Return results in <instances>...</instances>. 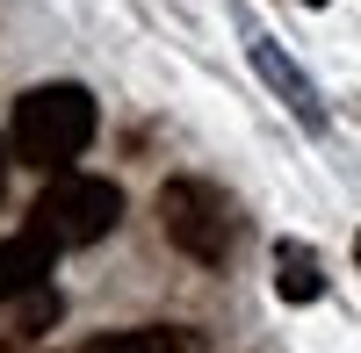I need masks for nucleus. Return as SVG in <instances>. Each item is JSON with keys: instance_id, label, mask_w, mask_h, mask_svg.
I'll list each match as a JSON object with an SVG mask.
<instances>
[{"instance_id": "f257e3e1", "label": "nucleus", "mask_w": 361, "mask_h": 353, "mask_svg": "<svg viewBox=\"0 0 361 353\" xmlns=\"http://www.w3.org/2000/svg\"><path fill=\"white\" fill-rule=\"evenodd\" d=\"M15 159L37 166V173H66L87 144H94V94L73 79H51V86H29V94L15 101Z\"/></svg>"}, {"instance_id": "f03ea898", "label": "nucleus", "mask_w": 361, "mask_h": 353, "mask_svg": "<svg viewBox=\"0 0 361 353\" xmlns=\"http://www.w3.org/2000/svg\"><path fill=\"white\" fill-rule=\"evenodd\" d=\"M116 224H123V188L102 181V173H58V181L37 195V210H29V231H37L51 252L102 245Z\"/></svg>"}, {"instance_id": "7ed1b4c3", "label": "nucleus", "mask_w": 361, "mask_h": 353, "mask_svg": "<svg viewBox=\"0 0 361 353\" xmlns=\"http://www.w3.org/2000/svg\"><path fill=\"white\" fill-rule=\"evenodd\" d=\"M159 231L195 267H224L231 245H238V210H231V195L209 188V181H166L159 188Z\"/></svg>"}, {"instance_id": "20e7f679", "label": "nucleus", "mask_w": 361, "mask_h": 353, "mask_svg": "<svg viewBox=\"0 0 361 353\" xmlns=\"http://www.w3.org/2000/svg\"><path fill=\"white\" fill-rule=\"evenodd\" d=\"M51 245L37 238V231H22V238H0V303H15V296H29L37 281H51Z\"/></svg>"}, {"instance_id": "39448f33", "label": "nucleus", "mask_w": 361, "mask_h": 353, "mask_svg": "<svg viewBox=\"0 0 361 353\" xmlns=\"http://www.w3.org/2000/svg\"><path fill=\"white\" fill-rule=\"evenodd\" d=\"M275 288H282L289 303H318V296H325L318 252H311V245H275Z\"/></svg>"}, {"instance_id": "423d86ee", "label": "nucleus", "mask_w": 361, "mask_h": 353, "mask_svg": "<svg viewBox=\"0 0 361 353\" xmlns=\"http://www.w3.org/2000/svg\"><path fill=\"white\" fill-rule=\"evenodd\" d=\"M94 353H202V339L188 325H137V332H116Z\"/></svg>"}, {"instance_id": "0eeeda50", "label": "nucleus", "mask_w": 361, "mask_h": 353, "mask_svg": "<svg viewBox=\"0 0 361 353\" xmlns=\"http://www.w3.org/2000/svg\"><path fill=\"white\" fill-rule=\"evenodd\" d=\"M260 72H267V79H275V86H282V94H289V108H296V115H304V123H311V130L325 123V115H318V101H311V86H304V79H296V72H289V65H282V58H275V51H267V44H260Z\"/></svg>"}, {"instance_id": "6e6552de", "label": "nucleus", "mask_w": 361, "mask_h": 353, "mask_svg": "<svg viewBox=\"0 0 361 353\" xmlns=\"http://www.w3.org/2000/svg\"><path fill=\"white\" fill-rule=\"evenodd\" d=\"M0 195H8V137H0Z\"/></svg>"}, {"instance_id": "1a4fd4ad", "label": "nucleus", "mask_w": 361, "mask_h": 353, "mask_svg": "<svg viewBox=\"0 0 361 353\" xmlns=\"http://www.w3.org/2000/svg\"><path fill=\"white\" fill-rule=\"evenodd\" d=\"M304 8H325V0H304Z\"/></svg>"}, {"instance_id": "9d476101", "label": "nucleus", "mask_w": 361, "mask_h": 353, "mask_svg": "<svg viewBox=\"0 0 361 353\" xmlns=\"http://www.w3.org/2000/svg\"><path fill=\"white\" fill-rule=\"evenodd\" d=\"M354 259H361V238H354Z\"/></svg>"}]
</instances>
